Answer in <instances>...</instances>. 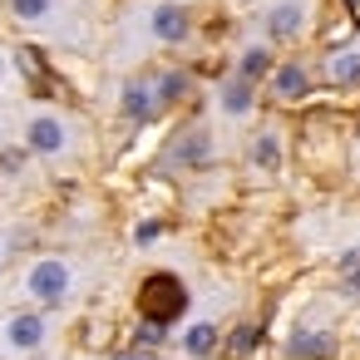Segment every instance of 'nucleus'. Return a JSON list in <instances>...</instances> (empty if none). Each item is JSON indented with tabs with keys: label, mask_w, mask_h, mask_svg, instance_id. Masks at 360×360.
I'll return each mask as SVG.
<instances>
[{
	"label": "nucleus",
	"mask_w": 360,
	"mask_h": 360,
	"mask_svg": "<svg viewBox=\"0 0 360 360\" xmlns=\"http://www.w3.org/2000/svg\"><path fill=\"white\" fill-rule=\"evenodd\" d=\"M139 311H143V321L173 326V321L188 311V286H183L173 271H153V276H143V286H139Z\"/></svg>",
	"instance_id": "1"
},
{
	"label": "nucleus",
	"mask_w": 360,
	"mask_h": 360,
	"mask_svg": "<svg viewBox=\"0 0 360 360\" xmlns=\"http://www.w3.org/2000/svg\"><path fill=\"white\" fill-rule=\"evenodd\" d=\"M25 291H30L35 301H45V306L65 301V296H70V266H65V262H55V257L35 262V266H30V276H25Z\"/></svg>",
	"instance_id": "2"
},
{
	"label": "nucleus",
	"mask_w": 360,
	"mask_h": 360,
	"mask_svg": "<svg viewBox=\"0 0 360 360\" xmlns=\"http://www.w3.org/2000/svg\"><path fill=\"white\" fill-rule=\"evenodd\" d=\"M148 30H153L158 40H168V45H183L188 30H193V20H188L183 6H158V11L148 15Z\"/></svg>",
	"instance_id": "3"
},
{
	"label": "nucleus",
	"mask_w": 360,
	"mask_h": 360,
	"mask_svg": "<svg viewBox=\"0 0 360 360\" xmlns=\"http://www.w3.org/2000/svg\"><path fill=\"white\" fill-rule=\"evenodd\" d=\"M25 143L35 148V153H65V124L60 119H30V129H25Z\"/></svg>",
	"instance_id": "4"
},
{
	"label": "nucleus",
	"mask_w": 360,
	"mask_h": 360,
	"mask_svg": "<svg viewBox=\"0 0 360 360\" xmlns=\"http://www.w3.org/2000/svg\"><path fill=\"white\" fill-rule=\"evenodd\" d=\"M271 94H276V99H286V104H296V99H306V94H311V75H306L301 65H281V70L271 75Z\"/></svg>",
	"instance_id": "5"
},
{
	"label": "nucleus",
	"mask_w": 360,
	"mask_h": 360,
	"mask_svg": "<svg viewBox=\"0 0 360 360\" xmlns=\"http://www.w3.org/2000/svg\"><path fill=\"white\" fill-rule=\"evenodd\" d=\"M291 355L296 360H330L335 355V335L330 330H296L291 335Z\"/></svg>",
	"instance_id": "6"
},
{
	"label": "nucleus",
	"mask_w": 360,
	"mask_h": 360,
	"mask_svg": "<svg viewBox=\"0 0 360 360\" xmlns=\"http://www.w3.org/2000/svg\"><path fill=\"white\" fill-rule=\"evenodd\" d=\"M15 60H20V75H25V79L35 84V94H45V99H50V94H55V79H50V65H45V50H35V45H25V50H20Z\"/></svg>",
	"instance_id": "7"
},
{
	"label": "nucleus",
	"mask_w": 360,
	"mask_h": 360,
	"mask_svg": "<svg viewBox=\"0 0 360 360\" xmlns=\"http://www.w3.org/2000/svg\"><path fill=\"white\" fill-rule=\"evenodd\" d=\"M158 104H163V99H158L153 84H129V89H124V114H129L134 124H148V119L158 114Z\"/></svg>",
	"instance_id": "8"
},
{
	"label": "nucleus",
	"mask_w": 360,
	"mask_h": 360,
	"mask_svg": "<svg viewBox=\"0 0 360 360\" xmlns=\"http://www.w3.org/2000/svg\"><path fill=\"white\" fill-rule=\"evenodd\" d=\"M301 25H306V11L296 6V0H281V6L266 15V30H271V40H291V35H301Z\"/></svg>",
	"instance_id": "9"
},
{
	"label": "nucleus",
	"mask_w": 360,
	"mask_h": 360,
	"mask_svg": "<svg viewBox=\"0 0 360 360\" xmlns=\"http://www.w3.org/2000/svg\"><path fill=\"white\" fill-rule=\"evenodd\" d=\"M6 335H11V345H15V350H35V345L45 340V316L25 311V316H15V321L6 326Z\"/></svg>",
	"instance_id": "10"
},
{
	"label": "nucleus",
	"mask_w": 360,
	"mask_h": 360,
	"mask_svg": "<svg viewBox=\"0 0 360 360\" xmlns=\"http://www.w3.org/2000/svg\"><path fill=\"white\" fill-rule=\"evenodd\" d=\"M217 345H222V330H217L212 321H198V326H188V335H183V350H188V355H198V360H202V355H212Z\"/></svg>",
	"instance_id": "11"
},
{
	"label": "nucleus",
	"mask_w": 360,
	"mask_h": 360,
	"mask_svg": "<svg viewBox=\"0 0 360 360\" xmlns=\"http://www.w3.org/2000/svg\"><path fill=\"white\" fill-rule=\"evenodd\" d=\"M222 109H227L232 119L252 114V79H232V84H222Z\"/></svg>",
	"instance_id": "12"
},
{
	"label": "nucleus",
	"mask_w": 360,
	"mask_h": 360,
	"mask_svg": "<svg viewBox=\"0 0 360 360\" xmlns=\"http://www.w3.org/2000/svg\"><path fill=\"white\" fill-rule=\"evenodd\" d=\"M207 129H188V139H178V148H173V158L178 163H202L207 158Z\"/></svg>",
	"instance_id": "13"
},
{
	"label": "nucleus",
	"mask_w": 360,
	"mask_h": 360,
	"mask_svg": "<svg viewBox=\"0 0 360 360\" xmlns=\"http://www.w3.org/2000/svg\"><path fill=\"white\" fill-rule=\"evenodd\" d=\"M252 163H257L262 173H276V168H281V143H276V134H257V143H252Z\"/></svg>",
	"instance_id": "14"
},
{
	"label": "nucleus",
	"mask_w": 360,
	"mask_h": 360,
	"mask_svg": "<svg viewBox=\"0 0 360 360\" xmlns=\"http://www.w3.org/2000/svg\"><path fill=\"white\" fill-rule=\"evenodd\" d=\"M330 79H335V84H355V79H360V55H355V50L330 55Z\"/></svg>",
	"instance_id": "15"
},
{
	"label": "nucleus",
	"mask_w": 360,
	"mask_h": 360,
	"mask_svg": "<svg viewBox=\"0 0 360 360\" xmlns=\"http://www.w3.org/2000/svg\"><path fill=\"white\" fill-rule=\"evenodd\" d=\"M262 75H271V50H262V45L242 50V79H262Z\"/></svg>",
	"instance_id": "16"
},
{
	"label": "nucleus",
	"mask_w": 360,
	"mask_h": 360,
	"mask_svg": "<svg viewBox=\"0 0 360 360\" xmlns=\"http://www.w3.org/2000/svg\"><path fill=\"white\" fill-rule=\"evenodd\" d=\"M257 345H262V330H257V326H237V330L227 335V350H232V355H252Z\"/></svg>",
	"instance_id": "17"
},
{
	"label": "nucleus",
	"mask_w": 360,
	"mask_h": 360,
	"mask_svg": "<svg viewBox=\"0 0 360 360\" xmlns=\"http://www.w3.org/2000/svg\"><path fill=\"white\" fill-rule=\"evenodd\" d=\"M11 11H15V20H45L55 11V0H11Z\"/></svg>",
	"instance_id": "18"
},
{
	"label": "nucleus",
	"mask_w": 360,
	"mask_h": 360,
	"mask_svg": "<svg viewBox=\"0 0 360 360\" xmlns=\"http://www.w3.org/2000/svg\"><path fill=\"white\" fill-rule=\"evenodd\" d=\"M183 94H188V75H163L158 99H183Z\"/></svg>",
	"instance_id": "19"
},
{
	"label": "nucleus",
	"mask_w": 360,
	"mask_h": 360,
	"mask_svg": "<svg viewBox=\"0 0 360 360\" xmlns=\"http://www.w3.org/2000/svg\"><path fill=\"white\" fill-rule=\"evenodd\" d=\"M158 237H163L158 222H139V227H134V242H139V247H148V242H158Z\"/></svg>",
	"instance_id": "20"
},
{
	"label": "nucleus",
	"mask_w": 360,
	"mask_h": 360,
	"mask_svg": "<svg viewBox=\"0 0 360 360\" xmlns=\"http://www.w3.org/2000/svg\"><path fill=\"white\" fill-rule=\"evenodd\" d=\"M163 330H168V326H158V321H143V330H139V345H163Z\"/></svg>",
	"instance_id": "21"
},
{
	"label": "nucleus",
	"mask_w": 360,
	"mask_h": 360,
	"mask_svg": "<svg viewBox=\"0 0 360 360\" xmlns=\"http://www.w3.org/2000/svg\"><path fill=\"white\" fill-rule=\"evenodd\" d=\"M355 266H360V247H355V252H345V257H340V276H345V271H355Z\"/></svg>",
	"instance_id": "22"
},
{
	"label": "nucleus",
	"mask_w": 360,
	"mask_h": 360,
	"mask_svg": "<svg viewBox=\"0 0 360 360\" xmlns=\"http://www.w3.org/2000/svg\"><path fill=\"white\" fill-rule=\"evenodd\" d=\"M345 286H350V291L360 296V266H355V271H345Z\"/></svg>",
	"instance_id": "23"
},
{
	"label": "nucleus",
	"mask_w": 360,
	"mask_h": 360,
	"mask_svg": "<svg viewBox=\"0 0 360 360\" xmlns=\"http://www.w3.org/2000/svg\"><path fill=\"white\" fill-rule=\"evenodd\" d=\"M345 6H350V11H355V15H360V0H345Z\"/></svg>",
	"instance_id": "24"
},
{
	"label": "nucleus",
	"mask_w": 360,
	"mask_h": 360,
	"mask_svg": "<svg viewBox=\"0 0 360 360\" xmlns=\"http://www.w3.org/2000/svg\"><path fill=\"white\" fill-rule=\"evenodd\" d=\"M0 79H6V60H0Z\"/></svg>",
	"instance_id": "25"
},
{
	"label": "nucleus",
	"mask_w": 360,
	"mask_h": 360,
	"mask_svg": "<svg viewBox=\"0 0 360 360\" xmlns=\"http://www.w3.org/2000/svg\"><path fill=\"white\" fill-rule=\"evenodd\" d=\"M124 360H134V355H124Z\"/></svg>",
	"instance_id": "26"
}]
</instances>
